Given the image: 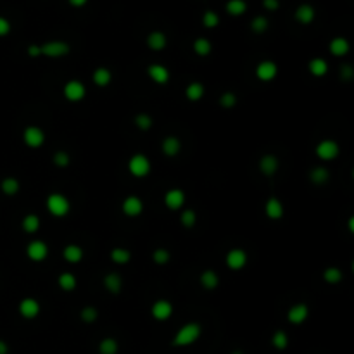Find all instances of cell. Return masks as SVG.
<instances>
[{"label":"cell","instance_id":"6da1fadb","mask_svg":"<svg viewBox=\"0 0 354 354\" xmlns=\"http://www.w3.org/2000/svg\"><path fill=\"white\" fill-rule=\"evenodd\" d=\"M200 333H202V327L195 321H190V323L183 325L182 328L176 332V335L173 337V345L176 347H185V345H190L199 339Z\"/></svg>","mask_w":354,"mask_h":354},{"label":"cell","instance_id":"7a4b0ae2","mask_svg":"<svg viewBox=\"0 0 354 354\" xmlns=\"http://www.w3.org/2000/svg\"><path fill=\"white\" fill-rule=\"evenodd\" d=\"M47 209H49L50 215H54L55 218H62L69 213L71 209V204H69V199L66 195L59 194V192H54L47 197Z\"/></svg>","mask_w":354,"mask_h":354},{"label":"cell","instance_id":"3957f363","mask_svg":"<svg viewBox=\"0 0 354 354\" xmlns=\"http://www.w3.org/2000/svg\"><path fill=\"white\" fill-rule=\"evenodd\" d=\"M71 50L69 43L66 42H61V40H52V42H47L43 45H40V52L42 55L45 57H52V59H57V57H64L67 55Z\"/></svg>","mask_w":354,"mask_h":354},{"label":"cell","instance_id":"277c9868","mask_svg":"<svg viewBox=\"0 0 354 354\" xmlns=\"http://www.w3.org/2000/svg\"><path fill=\"white\" fill-rule=\"evenodd\" d=\"M128 170L136 178H144L151 173V161L144 154H135L128 161Z\"/></svg>","mask_w":354,"mask_h":354},{"label":"cell","instance_id":"5b68a950","mask_svg":"<svg viewBox=\"0 0 354 354\" xmlns=\"http://www.w3.org/2000/svg\"><path fill=\"white\" fill-rule=\"evenodd\" d=\"M315 152H316L318 159H321V161H332V159H335L337 156H339L340 147H339V144H337L335 140L325 138V140H321V142L316 146Z\"/></svg>","mask_w":354,"mask_h":354},{"label":"cell","instance_id":"8992f818","mask_svg":"<svg viewBox=\"0 0 354 354\" xmlns=\"http://www.w3.org/2000/svg\"><path fill=\"white\" fill-rule=\"evenodd\" d=\"M87 95V88L80 80H69V82L64 85V97L69 102H80Z\"/></svg>","mask_w":354,"mask_h":354},{"label":"cell","instance_id":"52a82bcc","mask_svg":"<svg viewBox=\"0 0 354 354\" xmlns=\"http://www.w3.org/2000/svg\"><path fill=\"white\" fill-rule=\"evenodd\" d=\"M23 140H25V144L28 147L38 149L45 142V133H43V130L38 126H28L26 130L23 131Z\"/></svg>","mask_w":354,"mask_h":354},{"label":"cell","instance_id":"ba28073f","mask_svg":"<svg viewBox=\"0 0 354 354\" xmlns=\"http://www.w3.org/2000/svg\"><path fill=\"white\" fill-rule=\"evenodd\" d=\"M225 261H227V266L230 269H235V271H239V269H242L245 264H247V252L244 251V249H232V251L227 252V257H225Z\"/></svg>","mask_w":354,"mask_h":354},{"label":"cell","instance_id":"9c48e42d","mask_svg":"<svg viewBox=\"0 0 354 354\" xmlns=\"http://www.w3.org/2000/svg\"><path fill=\"white\" fill-rule=\"evenodd\" d=\"M151 313H152V316H154V320L166 321V320H170L173 315V304L166 299H158L152 304Z\"/></svg>","mask_w":354,"mask_h":354},{"label":"cell","instance_id":"30bf717a","mask_svg":"<svg viewBox=\"0 0 354 354\" xmlns=\"http://www.w3.org/2000/svg\"><path fill=\"white\" fill-rule=\"evenodd\" d=\"M278 75V66L273 61H261L256 66V76L261 82H271Z\"/></svg>","mask_w":354,"mask_h":354},{"label":"cell","instance_id":"8fae6325","mask_svg":"<svg viewBox=\"0 0 354 354\" xmlns=\"http://www.w3.org/2000/svg\"><path fill=\"white\" fill-rule=\"evenodd\" d=\"M49 254V247L43 240H31L26 247V256L30 257L31 261H43Z\"/></svg>","mask_w":354,"mask_h":354},{"label":"cell","instance_id":"7c38bea8","mask_svg":"<svg viewBox=\"0 0 354 354\" xmlns=\"http://www.w3.org/2000/svg\"><path fill=\"white\" fill-rule=\"evenodd\" d=\"M147 75L158 85H166L170 82V71L163 64H149L147 66Z\"/></svg>","mask_w":354,"mask_h":354},{"label":"cell","instance_id":"4fadbf2b","mask_svg":"<svg viewBox=\"0 0 354 354\" xmlns=\"http://www.w3.org/2000/svg\"><path fill=\"white\" fill-rule=\"evenodd\" d=\"M19 315L26 320H33L40 315V303L33 297H25L19 303Z\"/></svg>","mask_w":354,"mask_h":354},{"label":"cell","instance_id":"5bb4252c","mask_svg":"<svg viewBox=\"0 0 354 354\" xmlns=\"http://www.w3.org/2000/svg\"><path fill=\"white\" fill-rule=\"evenodd\" d=\"M121 209H123V213H124L126 216H130V218H135V216H140V215H142V211H144V202H142V199H140V197H136V195H128L126 199L123 200Z\"/></svg>","mask_w":354,"mask_h":354},{"label":"cell","instance_id":"9a60e30c","mask_svg":"<svg viewBox=\"0 0 354 354\" xmlns=\"http://www.w3.org/2000/svg\"><path fill=\"white\" fill-rule=\"evenodd\" d=\"M308 316H309V308H308V304H304V303L294 304L287 313V320L291 321L292 325L304 323V321L308 320Z\"/></svg>","mask_w":354,"mask_h":354},{"label":"cell","instance_id":"2e32d148","mask_svg":"<svg viewBox=\"0 0 354 354\" xmlns=\"http://www.w3.org/2000/svg\"><path fill=\"white\" fill-rule=\"evenodd\" d=\"M164 204H166L168 209L171 211H176L185 204V192L182 188H170V190L164 194Z\"/></svg>","mask_w":354,"mask_h":354},{"label":"cell","instance_id":"e0dca14e","mask_svg":"<svg viewBox=\"0 0 354 354\" xmlns=\"http://www.w3.org/2000/svg\"><path fill=\"white\" fill-rule=\"evenodd\" d=\"M315 16H316L315 7L309 6V4H301L296 9L294 18H296V21H299L301 25H311V23L315 21Z\"/></svg>","mask_w":354,"mask_h":354},{"label":"cell","instance_id":"ac0fdd59","mask_svg":"<svg viewBox=\"0 0 354 354\" xmlns=\"http://www.w3.org/2000/svg\"><path fill=\"white\" fill-rule=\"evenodd\" d=\"M161 149H163L164 156L175 158V156H178L180 151H182V142H180V138H176V136L168 135L166 138L163 140V144H161Z\"/></svg>","mask_w":354,"mask_h":354},{"label":"cell","instance_id":"d6986e66","mask_svg":"<svg viewBox=\"0 0 354 354\" xmlns=\"http://www.w3.org/2000/svg\"><path fill=\"white\" fill-rule=\"evenodd\" d=\"M264 213L269 220H280L284 216V204L276 197H269L264 204Z\"/></svg>","mask_w":354,"mask_h":354},{"label":"cell","instance_id":"ffe728a7","mask_svg":"<svg viewBox=\"0 0 354 354\" xmlns=\"http://www.w3.org/2000/svg\"><path fill=\"white\" fill-rule=\"evenodd\" d=\"M259 170H261L263 175H266V176L275 175L276 170H278V159H276L273 154L263 156L261 161H259Z\"/></svg>","mask_w":354,"mask_h":354},{"label":"cell","instance_id":"44dd1931","mask_svg":"<svg viewBox=\"0 0 354 354\" xmlns=\"http://www.w3.org/2000/svg\"><path fill=\"white\" fill-rule=\"evenodd\" d=\"M168 45V38L163 31H151L147 37V47L151 50H163Z\"/></svg>","mask_w":354,"mask_h":354},{"label":"cell","instance_id":"7402d4cb","mask_svg":"<svg viewBox=\"0 0 354 354\" xmlns=\"http://www.w3.org/2000/svg\"><path fill=\"white\" fill-rule=\"evenodd\" d=\"M62 256H64V259H66L67 263L76 264V263H80V261L83 259V256H85V252H83V249L80 247V245H76V244H69V245H66V247H64Z\"/></svg>","mask_w":354,"mask_h":354},{"label":"cell","instance_id":"603a6c76","mask_svg":"<svg viewBox=\"0 0 354 354\" xmlns=\"http://www.w3.org/2000/svg\"><path fill=\"white\" fill-rule=\"evenodd\" d=\"M104 287L107 289L111 294H119L123 289V278L119 273H109V275L104 276Z\"/></svg>","mask_w":354,"mask_h":354},{"label":"cell","instance_id":"cb8c5ba5","mask_svg":"<svg viewBox=\"0 0 354 354\" xmlns=\"http://www.w3.org/2000/svg\"><path fill=\"white\" fill-rule=\"evenodd\" d=\"M328 49H330V54L332 55L342 57V55H345L349 52V42L344 37H335L332 42H330Z\"/></svg>","mask_w":354,"mask_h":354},{"label":"cell","instance_id":"d4e9b609","mask_svg":"<svg viewBox=\"0 0 354 354\" xmlns=\"http://www.w3.org/2000/svg\"><path fill=\"white\" fill-rule=\"evenodd\" d=\"M200 284H202V287L206 289V291H215L220 285L218 273L213 271V269H204V271L200 273Z\"/></svg>","mask_w":354,"mask_h":354},{"label":"cell","instance_id":"484cf974","mask_svg":"<svg viewBox=\"0 0 354 354\" xmlns=\"http://www.w3.org/2000/svg\"><path fill=\"white\" fill-rule=\"evenodd\" d=\"M204 94H206V88H204L202 83H199V82H192L190 85L185 88V97L190 100V102L200 100L204 97Z\"/></svg>","mask_w":354,"mask_h":354},{"label":"cell","instance_id":"4316f807","mask_svg":"<svg viewBox=\"0 0 354 354\" xmlns=\"http://www.w3.org/2000/svg\"><path fill=\"white\" fill-rule=\"evenodd\" d=\"M308 69H309V73H311L313 76H318V78H321V76H325L328 73V62L325 61V59H321V57H315V59H311L308 64Z\"/></svg>","mask_w":354,"mask_h":354},{"label":"cell","instance_id":"83f0119b","mask_svg":"<svg viewBox=\"0 0 354 354\" xmlns=\"http://www.w3.org/2000/svg\"><path fill=\"white\" fill-rule=\"evenodd\" d=\"M92 80L97 87H107L112 82V73L107 67H97L92 75Z\"/></svg>","mask_w":354,"mask_h":354},{"label":"cell","instance_id":"f1b7e54d","mask_svg":"<svg viewBox=\"0 0 354 354\" xmlns=\"http://www.w3.org/2000/svg\"><path fill=\"white\" fill-rule=\"evenodd\" d=\"M330 178V171L323 166H316L309 171V180H311L315 185H323L327 183Z\"/></svg>","mask_w":354,"mask_h":354},{"label":"cell","instance_id":"f546056e","mask_svg":"<svg viewBox=\"0 0 354 354\" xmlns=\"http://www.w3.org/2000/svg\"><path fill=\"white\" fill-rule=\"evenodd\" d=\"M57 284H59V287L62 289V291H66V292H73L75 289H76V276L73 275V273H69V271H64L59 275V278H57Z\"/></svg>","mask_w":354,"mask_h":354},{"label":"cell","instance_id":"4dcf8cb0","mask_svg":"<svg viewBox=\"0 0 354 354\" xmlns=\"http://www.w3.org/2000/svg\"><path fill=\"white\" fill-rule=\"evenodd\" d=\"M19 180L14 178V176H7V178L2 180V183H0V188H2V192L6 195H16L19 192Z\"/></svg>","mask_w":354,"mask_h":354},{"label":"cell","instance_id":"1f68e13d","mask_svg":"<svg viewBox=\"0 0 354 354\" xmlns=\"http://www.w3.org/2000/svg\"><path fill=\"white\" fill-rule=\"evenodd\" d=\"M225 9L230 16H242L247 11V2L245 0H228Z\"/></svg>","mask_w":354,"mask_h":354},{"label":"cell","instance_id":"d6a6232c","mask_svg":"<svg viewBox=\"0 0 354 354\" xmlns=\"http://www.w3.org/2000/svg\"><path fill=\"white\" fill-rule=\"evenodd\" d=\"M111 259L114 261L116 264H128L131 259V252L124 247H114L111 251Z\"/></svg>","mask_w":354,"mask_h":354},{"label":"cell","instance_id":"836d02e7","mask_svg":"<svg viewBox=\"0 0 354 354\" xmlns=\"http://www.w3.org/2000/svg\"><path fill=\"white\" fill-rule=\"evenodd\" d=\"M211 50H213V43L207 38L199 37L194 42V52L197 55H200V57H206V55L211 54Z\"/></svg>","mask_w":354,"mask_h":354},{"label":"cell","instance_id":"e575fe53","mask_svg":"<svg viewBox=\"0 0 354 354\" xmlns=\"http://www.w3.org/2000/svg\"><path fill=\"white\" fill-rule=\"evenodd\" d=\"M118 340L112 339V337H106L99 344V354H118Z\"/></svg>","mask_w":354,"mask_h":354},{"label":"cell","instance_id":"d590c367","mask_svg":"<svg viewBox=\"0 0 354 354\" xmlns=\"http://www.w3.org/2000/svg\"><path fill=\"white\" fill-rule=\"evenodd\" d=\"M23 230L26 233H35L38 232L40 228V218L37 215H26L25 218H23V223H21Z\"/></svg>","mask_w":354,"mask_h":354},{"label":"cell","instance_id":"8d00e7d4","mask_svg":"<svg viewBox=\"0 0 354 354\" xmlns=\"http://www.w3.org/2000/svg\"><path fill=\"white\" fill-rule=\"evenodd\" d=\"M271 344L275 349L284 351V349H287V345H289V335L284 332V330H276V332L271 335Z\"/></svg>","mask_w":354,"mask_h":354},{"label":"cell","instance_id":"74e56055","mask_svg":"<svg viewBox=\"0 0 354 354\" xmlns=\"http://www.w3.org/2000/svg\"><path fill=\"white\" fill-rule=\"evenodd\" d=\"M268 26H269V21L264 18V16H256V18L251 21V30L257 35L264 33V31L268 30Z\"/></svg>","mask_w":354,"mask_h":354},{"label":"cell","instance_id":"f35d334b","mask_svg":"<svg viewBox=\"0 0 354 354\" xmlns=\"http://www.w3.org/2000/svg\"><path fill=\"white\" fill-rule=\"evenodd\" d=\"M323 280L327 281V284H339L342 280V271L335 266H330L323 271Z\"/></svg>","mask_w":354,"mask_h":354},{"label":"cell","instance_id":"ab89813d","mask_svg":"<svg viewBox=\"0 0 354 354\" xmlns=\"http://www.w3.org/2000/svg\"><path fill=\"white\" fill-rule=\"evenodd\" d=\"M135 126L138 128V130H144V131L151 130L152 128V118L149 114H146V112H140V114L135 116Z\"/></svg>","mask_w":354,"mask_h":354},{"label":"cell","instance_id":"60d3db41","mask_svg":"<svg viewBox=\"0 0 354 354\" xmlns=\"http://www.w3.org/2000/svg\"><path fill=\"white\" fill-rule=\"evenodd\" d=\"M202 25L206 28H216L220 25V16L215 13V11H206V13L202 14Z\"/></svg>","mask_w":354,"mask_h":354},{"label":"cell","instance_id":"b9f144b4","mask_svg":"<svg viewBox=\"0 0 354 354\" xmlns=\"http://www.w3.org/2000/svg\"><path fill=\"white\" fill-rule=\"evenodd\" d=\"M97 316H99V311L94 306H85V308L82 309V313H80V318H82L85 323H94V321L97 320Z\"/></svg>","mask_w":354,"mask_h":354},{"label":"cell","instance_id":"7bdbcfd3","mask_svg":"<svg viewBox=\"0 0 354 354\" xmlns=\"http://www.w3.org/2000/svg\"><path fill=\"white\" fill-rule=\"evenodd\" d=\"M220 106L225 107V109H232V107L237 106V95L233 92H225L220 97Z\"/></svg>","mask_w":354,"mask_h":354},{"label":"cell","instance_id":"ee69618b","mask_svg":"<svg viewBox=\"0 0 354 354\" xmlns=\"http://www.w3.org/2000/svg\"><path fill=\"white\" fill-rule=\"evenodd\" d=\"M170 257H171L170 251L159 247V249H156L154 254H152V261H154L156 264H168L170 263Z\"/></svg>","mask_w":354,"mask_h":354},{"label":"cell","instance_id":"f6af8a7d","mask_svg":"<svg viewBox=\"0 0 354 354\" xmlns=\"http://www.w3.org/2000/svg\"><path fill=\"white\" fill-rule=\"evenodd\" d=\"M180 220H182V225L185 228H192L197 223V215H195L194 209H185Z\"/></svg>","mask_w":354,"mask_h":354},{"label":"cell","instance_id":"bcb514c9","mask_svg":"<svg viewBox=\"0 0 354 354\" xmlns=\"http://www.w3.org/2000/svg\"><path fill=\"white\" fill-rule=\"evenodd\" d=\"M69 163H71V158H69V154H67V152L57 151L54 154V164L57 168H67V166H69Z\"/></svg>","mask_w":354,"mask_h":354},{"label":"cell","instance_id":"7dc6e473","mask_svg":"<svg viewBox=\"0 0 354 354\" xmlns=\"http://www.w3.org/2000/svg\"><path fill=\"white\" fill-rule=\"evenodd\" d=\"M340 76L342 80H345V82H349V80L354 76V69L351 67V64H344V66L340 67Z\"/></svg>","mask_w":354,"mask_h":354},{"label":"cell","instance_id":"c3c4849f","mask_svg":"<svg viewBox=\"0 0 354 354\" xmlns=\"http://www.w3.org/2000/svg\"><path fill=\"white\" fill-rule=\"evenodd\" d=\"M9 31H11L9 19H6V18H2V16H0V37H6V35H9Z\"/></svg>","mask_w":354,"mask_h":354},{"label":"cell","instance_id":"681fc988","mask_svg":"<svg viewBox=\"0 0 354 354\" xmlns=\"http://www.w3.org/2000/svg\"><path fill=\"white\" fill-rule=\"evenodd\" d=\"M263 6L266 11H276L280 7V0H263Z\"/></svg>","mask_w":354,"mask_h":354},{"label":"cell","instance_id":"f907efd6","mask_svg":"<svg viewBox=\"0 0 354 354\" xmlns=\"http://www.w3.org/2000/svg\"><path fill=\"white\" fill-rule=\"evenodd\" d=\"M28 55H30V57H38V55H42V52H40V45H30L28 47Z\"/></svg>","mask_w":354,"mask_h":354},{"label":"cell","instance_id":"816d5d0a","mask_svg":"<svg viewBox=\"0 0 354 354\" xmlns=\"http://www.w3.org/2000/svg\"><path fill=\"white\" fill-rule=\"evenodd\" d=\"M67 2H69V6H73V7H83V6H87L88 0H67Z\"/></svg>","mask_w":354,"mask_h":354},{"label":"cell","instance_id":"f5cc1de1","mask_svg":"<svg viewBox=\"0 0 354 354\" xmlns=\"http://www.w3.org/2000/svg\"><path fill=\"white\" fill-rule=\"evenodd\" d=\"M9 352V345H7L6 340L0 339V354H7Z\"/></svg>","mask_w":354,"mask_h":354},{"label":"cell","instance_id":"db71d44e","mask_svg":"<svg viewBox=\"0 0 354 354\" xmlns=\"http://www.w3.org/2000/svg\"><path fill=\"white\" fill-rule=\"evenodd\" d=\"M349 230H354V218H349Z\"/></svg>","mask_w":354,"mask_h":354},{"label":"cell","instance_id":"11a10c76","mask_svg":"<svg viewBox=\"0 0 354 354\" xmlns=\"http://www.w3.org/2000/svg\"><path fill=\"white\" fill-rule=\"evenodd\" d=\"M232 354H244V352H242V351H233Z\"/></svg>","mask_w":354,"mask_h":354}]
</instances>
